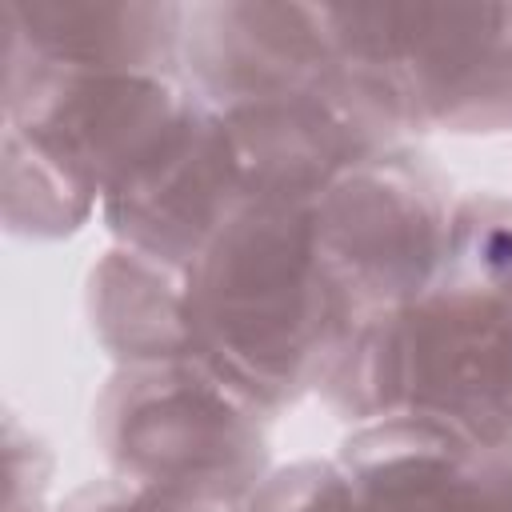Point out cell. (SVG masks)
Instances as JSON below:
<instances>
[{
    "label": "cell",
    "instance_id": "1",
    "mask_svg": "<svg viewBox=\"0 0 512 512\" xmlns=\"http://www.w3.org/2000/svg\"><path fill=\"white\" fill-rule=\"evenodd\" d=\"M196 360L268 416L320 392L364 316L320 256L312 204L244 200L188 268Z\"/></svg>",
    "mask_w": 512,
    "mask_h": 512
},
{
    "label": "cell",
    "instance_id": "2",
    "mask_svg": "<svg viewBox=\"0 0 512 512\" xmlns=\"http://www.w3.org/2000/svg\"><path fill=\"white\" fill-rule=\"evenodd\" d=\"M320 400L348 428L408 416L512 448V284L444 264L424 292L364 312Z\"/></svg>",
    "mask_w": 512,
    "mask_h": 512
},
{
    "label": "cell",
    "instance_id": "3",
    "mask_svg": "<svg viewBox=\"0 0 512 512\" xmlns=\"http://www.w3.org/2000/svg\"><path fill=\"white\" fill-rule=\"evenodd\" d=\"M352 96L392 136L512 132V4H320Z\"/></svg>",
    "mask_w": 512,
    "mask_h": 512
},
{
    "label": "cell",
    "instance_id": "4",
    "mask_svg": "<svg viewBox=\"0 0 512 512\" xmlns=\"http://www.w3.org/2000/svg\"><path fill=\"white\" fill-rule=\"evenodd\" d=\"M272 416L200 360L112 368L92 436L112 476L240 508L272 464Z\"/></svg>",
    "mask_w": 512,
    "mask_h": 512
},
{
    "label": "cell",
    "instance_id": "5",
    "mask_svg": "<svg viewBox=\"0 0 512 512\" xmlns=\"http://www.w3.org/2000/svg\"><path fill=\"white\" fill-rule=\"evenodd\" d=\"M200 108L180 72L56 68L4 40V124L40 140L96 196L144 168Z\"/></svg>",
    "mask_w": 512,
    "mask_h": 512
},
{
    "label": "cell",
    "instance_id": "6",
    "mask_svg": "<svg viewBox=\"0 0 512 512\" xmlns=\"http://www.w3.org/2000/svg\"><path fill=\"white\" fill-rule=\"evenodd\" d=\"M456 192L408 144H392L316 200L320 256L360 312L392 308L424 292L448 264Z\"/></svg>",
    "mask_w": 512,
    "mask_h": 512
},
{
    "label": "cell",
    "instance_id": "7",
    "mask_svg": "<svg viewBox=\"0 0 512 512\" xmlns=\"http://www.w3.org/2000/svg\"><path fill=\"white\" fill-rule=\"evenodd\" d=\"M248 184L224 120L200 100L192 120L128 180L100 200V224L112 244H128L176 268L216 240L244 208Z\"/></svg>",
    "mask_w": 512,
    "mask_h": 512
},
{
    "label": "cell",
    "instance_id": "8",
    "mask_svg": "<svg viewBox=\"0 0 512 512\" xmlns=\"http://www.w3.org/2000/svg\"><path fill=\"white\" fill-rule=\"evenodd\" d=\"M216 116L240 156L248 200L312 204L360 160L404 144L352 96L344 80L244 100Z\"/></svg>",
    "mask_w": 512,
    "mask_h": 512
},
{
    "label": "cell",
    "instance_id": "9",
    "mask_svg": "<svg viewBox=\"0 0 512 512\" xmlns=\"http://www.w3.org/2000/svg\"><path fill=\"white\" fill-rule=\"evenodd\" d=\"M180 76L208 108L344 80L324 8L288 0H200L184 16Z\"/></svg>",
    "mask_w": 512,
    "mask_h": 512
},
{
    "label": "cell",
    "instance_id": "10",
    "mask_svg": "<svg viewBox=\"0 0 512 512\" xmlns=\"http://www.w3.org/2000/svg\"><path fill=\"white\" fill-rule=\"evenodd\" d=\"M336 460L352 480L356 512H512V448L428 420L348 428Z\"/></svg>",
    "mask_w": 512,
    "mask_h": 512
},
{
    "label": "cell",
    "instance_id": "11",
    "mask_svg": "<svg viewBox=\"0 0 512 512\" xmlns=\"http://www.w3.org/2000/svg\"><path fill=\"white\" fill-rule=\"evenodd\" d=\"M188 4L176 0H4V40L56 68L180 72Z\"/></svg>",
    "mask_w": 512,
    "mask_h": 512
},
{
    "label": "cell",
    "instance_id": "12",
    "mask_svg": "<svg viewBox=\"0 0 512 512\" xmlns=\"http://www.w3.org/2000/svg\"><path fill=\"white\" fill-rule=\"evenodd\" d=\"M84 316L116 368L196 360L188 268L108 244L84 280Z\"/></svg>",
    "mask_w": 512,
    "mask_h": 512
},
{
    "label": "cell",
    "instance_id": "13",
    "mask_svg": "<svg viewBox=\"0 0 512 512\" xmlns=\"http://www.w3.org/2000/svg\"><path fill=\"white\" fill-rule=\"evenodd\" d=\"M0 212H4L8 236L68 240L92 216H100V196L80 172L56 160L40 140L4 124Z\"/></svg>",
    "mask_w": 512,
    "mask_h": 512
},
{
    "label": "cell",
    "instance_id": "14",
    "mask_svg": "<svg viewBox=\"0 0 512 512\" xmlns=\"http://www.w3.org/2000/svg\"><path fill=\"white\" fill-rule=\"evenodd\" d=\"M236 512H356V492L336 456L272 468Z\"/></svg>",
    "mask_w": 512,
    "mask_h": 512
},
{
    "label": "cell",
    "instance_id": "15",
    "mask_svg": "<svg viewBox=\"0 0 512 512\" xmlns=\"http://www.w3.org/2000/svg\"><path fill=\"white\" fill-rule=\"evenodd\" d=\"M56 512H236V508L164 492V488H148V484L108 472L100 480L80 484L72 496H64V504H56Z\"/></svg>",
    "mask_w": 512,
    "mask_h": 512
},
{
    "label": "cell",
    "instance_id": "16",
    "mask_svg": "<svg viewBox=\"0 0 512 512\" xmlns=\"http://www.w3.org/2000/svg\"><path fill=\"white\" fill-rule=\"evenodd\" d=\"M52 452L48 444L8 412L4 420V512H28V508H52Z\"/></svg>",
    "mask_w": 512,
    "mask_h": 512
},
{
    "label": "cell",
    "instance_id": "17",
    "mask_svg": "<svg viewBox=\"0 0 512 512\" xmlns=\"http://www.w3.org/2000/svg\"><path fill=\"white\" fill-rule=\"evenodd\" d=\"M28 512H56V508H28Z\"/></svg>",
    "mask_w": 512,
    "mask_h": 512
}]
</instances>
